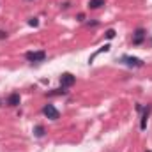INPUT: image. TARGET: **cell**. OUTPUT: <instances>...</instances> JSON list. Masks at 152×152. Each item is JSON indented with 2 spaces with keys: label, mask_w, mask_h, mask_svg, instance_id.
Segmentation results:
<instances>
[{
  "label": "cell",
  "mask_w": 152,
  "mask_h": 152,
  "mask_svg": "<svg viewBox=\"0 0 152 152\" xmlns=\"http://www.w3.org/2000/svg\"><path fill=\"white\" fill-rule=\"evenodd\" d=\"M25 58L28 60V62H42L44 58H46V51H28V53H25Z\"/></svg>",
  "instance_id": "1"
},
{
  "label": "cell",
  "mask_w": 152,
  "mask_h": 152,
  "mask_svg": "<svg viewBox=\"0 0 152 152\" xmlns=\"http://www.w3.org/2000/svg\"><path fill=\"white\" fill-rule=\"evenodd\" d=\"M126 66H131V67H142L143 66V60L142 58H136V57H129V55H124L120 58Z\"/></svg>",
  "instance_id": "2"
},
{
  "label": "cell",
  "mask_w": 152,
  "mask_h": 152,
  "mask_svg": "<svg viewBox=\"0 0 152 152\" xmlns=\"http://www.w3.org/2000/svg\"><path fill=\"white\" fill-rule=\"evenodd\" d=\"M42 113L46 115L48 118H51V120H57L58 117H60V113H58V110L53 106V104H46L44 108H42Z\"/></svg>",
  "instance_id": "3"
},
{
  "label": "cell",
  "mask_w": 152,
  "mask_h": 152,
  "mask_svg": "<svg viewBox=\"0 0 152 152\" xmlns=\"http://www.w3.org/2000/svg\"><path fill=\"white\" fill-rule=\"evenodd\" d=\"M60 83H62V87H73L76 83V76H73L71 73H64L60 76Z\"/></svg>",
  "instance_id": "4"
},
{
  "label": "cell",
  "mask_w": 152,
  "mask_h": 152,
  "mask_svg": "<svg viewBox=\"0 0 152 152\" xmlns=\"http://www.w3.org/2000/svg\"><path fill=\"white\" fill-rule=\"evenodd\" d=\"M143 37H145V30H143V28H138V30L134 32L133 44H142V42H143Z\"/></svg>",
  "instance_id": "5"
},
{
  "label": "cell",
  "mask_w": 152,
  "mask_h": 152,
  "mask_svg": "<svg viewBox=\"0 0 152 152\" xmlns=\"http://www.w3.org/2000/svg\"><path fill=\"white\" fill-rule=\"evenodd\" d=\"M7 104H9V106H18V104H20V94H18V92H12V94L7 97Z\"/></svg>",
  "instance_id": "6"
},
{
  "label": "cell",
  "mask_w": 152,
  "mask_h": 152,
  "mask_svg": "<svg viewBox=\"0 0 152 152\" xmlns=\"http://www.w3.org/2000/svg\"><path fill=\"white\" fill-rule=\"evenodd\" d=\"M106 4V0H90L88 2V7L90 9H99V7H103Z\"/></svg>",
  "instance_id": "7"
},
{
  "label": "cell",
  "mask_w": 152,
  "mask_h": 152,
  "mask_svg": "<svg viewBox=\"0 0 152 152\" xmlns=\"http://www.w3.org/2000/svg\"><path fill=\"white\" fill-rule=\"evenodd\" d=\"M147 118H149V108H145V110H143V117H142V124H140V127H142V129H145V127H147Z\"/></svg>",
  "instance_id": "8"
},
{
  "label": "cell",
  "mask_w": 152,
  "mask_h": 152,
  "mask_svg": "<svg viewBox=\"0 0 152 152\" xmlns=\"http://www.w3.org/2000/svg\"><path fill=\"white\" fill-rule=\"evenodd\" d=\"M108 50H110V44H104V46H103V48H101L99 51H96V53H94V55H92V57L88 58V62H92V60H94V58H96V57H97L99 53H103V51H108Z\"/></svg>",
  "instance_id": "9"
},
{
  "label": "cell",
  "mask_w": 152,
  "mask_h": 152,
  "mask_svg": "<svg viewBox=\"0 0 152 152\" xmlns=\"http://www.w3.org/2000/svg\"><path fill=\"white\" fill-rule=\"evenodd\" d=\"M34 133H36V136H42V134H44V127H42V126H37V127L34 129Z\"/></svg>",
  "instance_id": "10"
},
{
  "label": "cell",
  "mask_w": 152,
  "mask_h": 152,
  "mask_svg": "<svg viewBox=\"0 0 152 152\" xmlns=\"http://www.w3.org/2000/svg\"><path fill=\"white\" fill-rule=\"evenodd\" d=\"M28 25H30V27H37V25H39L37 18H32V20H28Z\"/></svg>",
  "instance_id": "11"
},
{
  "label": "cell",
  "mask_w": 152,
  "mask_h": 152,
  "mask_svg": "<svg viewBox=\"0 0 152 152\" xmlns=\"http://www.w3.org/2000/svg\"><path fill=\"white\" fill-rule=\"evenodd\" d=\"M106 37H108V39H113L115 37V30H112V28H110V30L106 32Z\"/></svg>",
  "instance_id": "12"
},
{
  "label": "cell",
  "mask_w": 152,
  "mask_h": 152,
  "mask_svg": "<svg viewBox=\"0 0 152 152\" xmlns=\"http://www.w3.org/2000/svg\"><path fill=\"white\" fill-rule=\"evenodd\" d=\"M4 37H7V34H5L4 30H0V39H4Z\"/></svg>",
  "instance_id": "13"
},
{
  "label": "cell",
  "mask_w": 152,
  "mask_h": 152,
  "mask_svg": "<svg viewBox=\"0 0 152 152\" xmlns=\"http://www.w3.org/2000/svg\"><path fill=\"white\" fill-rule=\"evenodd\" d=\"M147 152H152V151H147Z\"/></svg>",
  "instance_id": "14"
}]
</instances>
